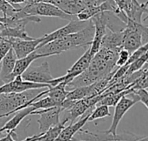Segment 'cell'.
Here are the masks:
<instances>
[{
  "instance_id": "obj_2",
  "label": "cell",
  "mask_w": 148,
  "mask_h": 141,
  "mask_svg": "<svg viewBox=\"0 0 148 141\" xmlns=\"http://www.w3.org/2000/svg\"><path fill=\"white\" fill-rule=\"evenodd\" d=\"M94 33L95 27L90 20L89 23L83 29L52 40L36 49V51L38 53L47 54L48 56H54L59 55L65 51L77 47L88 48L93 40Z\"/></svg>"
},
{
  "instance_id": "obj_36",
  "label": "cell",
  "mask_w": 148,
  "mask_h": 141,
  "mask_svg": "<svg viewBox=\"0 0 148 141\" xmlns=\"http://www.w3.org/2000/svg\"><path fill=\"white\" fill-rule=\"evenodd\" d=\"M3 84V83L2 82V80H1V78H0V85H2Z\"/></svg>"
},
{
  "instance_id": "obj_3",
  "label": "cell",
  "mask_w": 148,
  "mask_h": 141,
  "mask_svg": "<svg viewBox=\"0 0 148 141\" xmlns=\"http://www.w3.org/2000/svg\"><path fill=\"white\" fill-rule=\"evenodd\" d=\"M47 94V90L38 92V90H29L21 93L0 94V119L8 117L16 111L29 106L36 100Z\"/></svg>"
},
{
  "instance_id": "obj_28",
  "label": "cell",
  "mask_w": 148,
  "mask_h": 141,
  "mask_svg": "<svg viewBox=\"0 0 148 141\" xmlns=\"http://www.w3.org/2000/svg\"><path fill=\"white\" fill-rule=\"evenodd\" d=\"M11 49V42L8 38H0V63L3 58Z\"/></svg>"
},
{
  "instance_id": "obj_37",
  "label": "cell",
  "mask_w": 148,
  "mask_h": 141,
  "mask_svg": "<svg viewBox=\"0 0 148 141\" xmlns=\"http://www.w3.org/2000/svg\"><path fill=\"white\" fill-rule=\"evenodd\" d=\"M0 16H3V13L1 12V10H0Z\"/></svg>"
},
{
  "instance_id": "obj_19",
  "label": "cell",
  "mask_w": 148,
  "mask_h": 141,
  "mask_svg": "<svg viewBox=\"0 0 148 141\" xmlns=\"http://www.w3.org/2000/svg\"><path fill=\"white\" fill-rule=\"evenodd\" d=\"M35 109L31 106H28L24 109H22L18 111H16V113H14L13 117L9 120L3 127H2L0 128V134H2L3 132L7 131L8 132H14L15 129L18 127V125L21 123V121L28 115H30V113L32 111H34Z\"/></svg>"
},
{
  "instance_id": "obj_38",
  "label": "cell",
  "mask_w": 148,
  "mask_h": 141,
  "mask_svg": "<svg viewBox=\"0 0 148 141\" xmlns=\"http://www.w3.org/2000/svg\"><path fill=\"white\" fill-rule=\"evenodd\" d=\"M6 1H7V2H9V1H10V0H6Z\"/></svg>"
},
{
  "instance_id": "obj_8",
  "label": "cell",
  "mask_w": 148,
  "mask_h": 141,
  "mask_svg": "<svg viewBox=\"0 0 148 141\" xmlns=\"http://www.w3.org/2000/svg\"><path fill=\"white\" fill-rule=\"evenodd\" d=\"M89 22H90V20H88V21H80V20H78L76 18V16H75L64 27L60 28L51 32L50 34H44L42 41L38 45L36 49L41 47L42 46L52 41V40H55L56 39L62 38L63 36H66L68 34H73V33H75V32H78V31L83 29L85 27H87V25L89 23Z\"/></svg>"
},
{
  "instance_id": "obj_21",
  "label": "cell",
  "mask_w": 148,
  "mask_h": 141,
  "mask_svg": "<svg viewBox=\"0 0 148 141\" xmlns=\"http://www.w3.org/2000/svg\"><path fill=\"white\" fill-rule=\"evenodd\" d=\"M68 84L69 83L67 81H64V82H62V83L48 89L46 96H49L54 101L56 107L61 108L62 103H63V101L65 100V98L67 96L69 90H66V87H67Z\"/></svg>"
},
{
  "instance_id": "obj_25",
  "label": "cell",
  "mask_w": 148,
  "mask_h": 141,
  "mask_svg": "<svg viewBox=\"0 0 148 141\" xmlns=\"http://www.w3.org/2000/svg\"><path fill=\"white\" fill-rule=\"evenodd\" d=\"M29 106L33 107L35 109V110L45 109H49V108H52V107H56L54 101L48 96H43L42 98H39L37 100H36Z\"/></svg>"
},
{
  "instance_id": "obj_18",
  "label": "cell",
  "mask_w": 148,
  "mask_h": 141,
  "mask_svg": "<svg viewBox=\"0 0 148 141\" xmlns=\"http://www.w3.org/2000/svg\"><path fill=\"white\" fill-rule=\"evenodd\" d=\"M43 57H49L47 54H43V53H38L36 50L34 52H32L31 53L28 54L27 56L22 58V59H18L16 61V65L14 67V70L10 75V78L11 80H13L16 76L18 75H22V73L32 64V62L36 59H38L40 58H43Z\"/></svg>"
},
{
  "instance_id": "obj_27",
  "label": "cell",
  "mask_w": 148,
  "mask_h": 141,
  "mask_svg": "<svg viewBox=\"0 0 148 141\" xmlns=\"http://www.w3.org/2000/svg\"><path fill=\"white\" fill-rule=\"evenodd\" d=\"M131 90V93L135 95L139 99V102H141L144 106L148 109V93L147 89H137V90Z\"/></svg>"
},
{
  "instance_id": "obj_30",
  "label": "cell",
  "mask_w": 148,
  "mask_h": 141,
  "mask_svg": "<svg viewBox=\"0 0 148 141\" xmlns=\"http://www.w3.org/2000/svg\"><path fill=\"white\" fill-rule=\"evenodd\" d=\"M29 1H30V0H10L9 3H10L13 7H15L16 9H20L22 8L21 4L25 5V4H27V3H29Z\"/></svg>"
},
{
  "instance_id": "obj_20",
  "label": "cell",
  "mask_w": 148,
  "mask_h": 141,
  "mask_svg": "<svg viewBox=\"0 0 148 141\" xmlns=\"http://www.w3.org/2000/svg\"><path fill=\"white\" fill-rule=\"evenodd\" d=\"M101 47L121 51L122 49V32H113L106 28V33Z\"/></svg>"
},
{
  "instance_id": "obj_23",
  "label": "cell",
  "mask_w": 148,
  "mask_h": 141,
  "mask_svg": "<svg viewBox=\"0 0 148 141\" xmlns=\"http://www.w3.org/2000/svg\"><path fill=\"white\" fill-rule=\"evenodd\" d=\"M110 110L109 107L107 105H98L95 106L93 111L91 112L90 115L88 116V121H95L99 119H102L108 116H110Z\"/></svg>"
},
{
  "instance_id": "obj_9",
  "label": "cell",
  "mask_w": 148,
  "mask_h": 141,
  "mask_svg": "<svg viewBox=\"0 0 148 141\" xmlns=\"http://www.w3.org/2000/svg\"><path fill=\"white\" fill-rule=\"evenodd\" d=\"M22 78L25 81L37 83V84H49L54 78L51 75L49 65L48 62H43L39 65H29L21 75Z\"/></svg>"
},
{
  "instance_id": "obj_35",
  "label": "cell",
  "mask_w": 148,
  "mask_h": 141,
  "mask_svg": "<svg viewBox=\"0 0 148 141\" xmlns=\"http://www.w3.org/2000/svg\"><path fill=\"white\" fill-rule=\"evenodd\" d=\"M2 27H3V22H2L0 21V28H1Z\"/></svg>"
},
{
  "instance_id": "obj_13",
  "label": "cell",
  "mask_w": 148,
  "mask_h": 141,
  "mask_svg": "<svg viewBox=\"0 0 148 141\" xmlns=\"http://www.w3.org/2000/svg\"><path fill=\"white\" fill-rule=\"evenodd\" d=\"M43 36L39 38H35L33 40H21L10 38L11 42V48L13 49L16 59H22L28 54L34 52L38 45L42 41Z\"/></svg>"
},
{
  "instance_id": "obj_17",
  "label": "cell",
  "mask_w": 148,
  "mask_h": 141,
  "mask_svg": "<svg viewBox=\"0 0 148 141\" xmlns=\"http://www.w3.org/2000/svg\"><path fill=\"white\" fill-rule=\"evenodd\" d=\"M16 59H17L12 48L10 49L7 54L3 58L0 63V78L3 84L11 81L10 75L14 70Z\"/></svg>"
},
{
  "instance_id": "obj_4",
  "label": "cell",
  "mask_w": 148,
  "mask_h": 141,
  "mask_svg": "<svg viewBox=\"0 0 148 141\" xmlns=\"http://www.w3.org/2000/svg\"><path fill=\"white\" fill-rule=\"evenodd\" d=\"M147 43H148L147 26L142 22L127 19L126 27L122 31V48L131 53Z\"/></svg>"
},
{
  "instance_id": "obj_33",
  "label": "cell",
  "mask_w": 148,
  "mask_h": 141,
  "mask_svg": "<svg viewBox=\"0 0 148 141\" xmlns=\"http://www.w3.org/2000/svg\"><path fill=\"white\" fill-rule=\"evenodd\" d=\"M70 141H88V140H78L76 139H74L72 138ZM112 141H148V137L147 136H145L143 138H138V139H135V140H112Z\"/></svg>"
},
{
  "instance_id": "obj_34",
  "label": "cell",
  "mask_w": 148,
  "mask_h": 141,
  "mask_svg": "<svg viewBox=\"0 0 148 141\" xmlns=\"http://www.w3.org/2000/svg\"><path fill=\"white\" fill-rule=\"evenodd\" d=\"M42 134H43V133H40L38 134H36V135H33V136H30V137H27L26 139H24L22 141H37L38 139H39V137L41 135H42Z\"/></svg>"
},
{
  "instance_id": "obj_11",
  "label": "cell",
  "mask_w": 148,
  "mask_h": 141,
  "mask_svg": "<svg viewBox=\"0 0 148 141\" xmlns=\"http://www.w3.org/2000/svg\"><path fill=\"white\" fill-rule=\"evenodd\" d=\"M44 88H50L48 84H37L25 81L21 75L16 76L10 82L0 85V94L2 93H21L29 90H41Z\"/></svg>"
},
{
  "instance_id": "obj_16",
  "label": "cell",
  "mask_w": 148,
  "mask_h": 141,
  "mask_svg": "<svg viewBox=\"0 0 148 141\" xmlns=\"http://www.w3.org/2000/svg\"><path fill=\"white\" fill-rule=\"evenodd\" d=\"M95 108L89 109L83 115H82L81 119L76 121L75 123L72 122L69 123V126H65L64 128L61 131L60 134L58 135V137L55 140V141H70L71 139L74 137V135L79 132L80 129H82L84 125L88 122V116L90 115L91 112L93 111Z\"/></svg>"
},
{
  "instance_id": "obj_31",
  "label": "cell",
  "mask_w": 148,
  "mask_h": 141,
  "mask_svg": "<svg viewBox=\"0 0 148 141\" xmlns=\"http://www.w3.org/2000/svg\"><path fill=\"white\" fill-rule=\"evenodd\" d=\"M81 1L83 3V4L86 7H89V6H97V5H100L101 3H102L106 0H81Z\"/></svg>"
},
{
  "instance_id": "obj_15",
  "label": "cell",
  "mask_w": 148,
  "mask_h": 141,
  "mask_svg": "<svg viewBox=\"0 0 148 141\" xmlns=\"http://www.w3.org/2000/svg\"><path fill=\"white\" fill-rule=\"evenodd\" d=\"M39 2L51 3L71 16H75L86 7L81 0H30L29 3Z\"/></svg>"
},
{
  "instance_id": "obj_5",
  "label": "cell",
  "mask_w": 148,
  "mask_h": 141,
  "mask_svg": "<svg viewBox=\"0 0 148 141\" xmlns=\"http://www.w3.org/2000/svg\"><path fill=\"white\" fill-rule=\"evenodd\" d=\"M22 12L28 16H48V17H56L63 20L70 21L75 16H71L62 11L58 7L44 2L31 3L22 6Z\"/></svg>"
},
{
  "instance_id": "obj_22",
  "label": "cell",
  "mask_w": 148,
  "mask_h": 141,
  "mask_svg": "<svg viewBox=\"0 0 148 141\" xmlns=\"http://www.w3.org/2000/svg\"><path fill=\"white\" fill-rule=\"evenodd\" d=\"M68 122H69V118L66 117L62 122H59L58 124L51 127L45 133H43V134L39 137L37 141H55V140L60 134L61 131L66 126V123Z\"/></svg>"
},
{
  "instance_id": "obj_24",
  "label": "cell",
  "mask_w": 148,
  "mask_h": 141,
  "mask_svg": "<svg viewBox=\"0 0 148 141\" xmlns=\"http://www.w3.org/2000/svg\"><path fill=\"white\" fill-rule=\"evenodd\" d=\"M148 59V53H146L145 54H143L140 58H139L138 59L134 60V62H132L131 64L128 65V68H127V71L126 72V75L125 76H128L135 72H138L139 70H140L144 65L147 62Z\"/></svg>"
},
{
  "instance_id": "obj_32",
  "label": "cell",
  "mask_w": 148,
  "mask_h": 141,
  "mask_svg": "<svg viewBox=\"0 0 148 141\" xmlns=\"http://www.w3.org/2000/svg\"><path fill=\"white\" fill-rule=\"evenodd\" d=\"M13 135H16L15 131L14 132H8L5 137L0 139V141H16L13 139Z\"/></svg>"
},
{
  "instance_id": "obj_29",
  "label": "cell",
  "mask_w": 148,
  "mask_h": 141,
  "mask_svg": "<svg viewBox=\"0 0 148 141\" xmlns=\"http://www.w3.org/2000/svg\"><path fill=\"white\" fill-rule=\"evenodd\" d=\"M129 55H130V53L126 49L122 48L118 53V58L116 60V66L119 67V66H122V65H126L128 60Z\"/></svg>"
},
{
  "instance_id": "obj_7",
  "label": "cell",
  "mask_w": 148,
  "mask_h": 141,
  "mask_svg": "<svg viewBox=\"0 0 148 141\" xmlns=\"http://www.w3.org/2000/svg\"><path fill=\"white\" fill-rule=\"evenodd\" d=\"M92 54L90 53V50L89 47L87 48V51L82 54V56L72 65V67H70L67 73L64 76L59 77L57 78H53L50 82H49V86H55L62 82L67 81L69 84L77 76H79L80 74H82L89 65L90 61L92 59Z\"/></svg>"
},
{
  "instance_id": "obj_12",
  "label": "cell",
  "mask_w": 148,
  "mask_h": 141,
  "mask_svg": "<svg viewBox=\"0 0 148 141\" xmlns=\"http://www.w3.org/2000/svg\"><path fill=\"white\" fill-rule=\"evenodd\" d=\"M103 94L95 96H88L83 99L75 101L72 107L68 110L69 112V121L70 123L74 122L78 117L83 115L89 109L95 108L98 102L103 97Z\"/></svg>"
},
{
  "instance_id": "obj_10",
  "label": "cell",
  "mask_w": 148,
  "mask_h": 141,
  "mask_svg": "<svg viewBox=\"0 0 148 141\" xmlns=\"http://www.w3.org/2000/svg\"><path fill=\"white\" fill-rule=\"evenodd\" d=\"M62 109L59 107H52L45 109H37L30 113L29 115H38L40 118L36 121L39 125V134L45 133L51 127L58 124L60 122V114L62 113Z\"/></svg>"
},
{
  "instance_id": "obj_6",
  "label": "cell",
  "mask_w": 148,
  "mask_h": 141,
  "mask_svg": "<svg viewBox=\"0 0 148 141\" xmlns=\"http://www.w3.org/2000/svg\"><path fill=\"white\" fill-rule=\"evenodd\" d=\"M128 96H133V98H129L127 96H124L121 98V100L114 106V114L113 116L112 124H111L109 129L105 132V134L116 136L117 135V128H118L121 121L122 120L123 116L125 115V114L134 104L139 103V99L137 98V96L135 95H134L133 93H129Z\"/></svg>"
},
{
  "instance_id": "obj_14",
  "label": "cell",
  "mask_w": 148,
  "mask_h": 141,
  "mask_svg": "<svg viewBox=\"0 0 148 141\" xmlns=\"http://www.w3.org/2000/svg\"><path fill=\"white\" fill-rule=\"evenodd\" d=\"M90 20L94 24L95 33H94L93 40L89 47V50H90V53L92 54V56H94L101 48V41L106 33V26L102 19V16L101 15V12L95 15Z\"/></svg>"
},
{
  "instance_id": "obj_1",
  "label": "cell",
  "mask_w": 148,
  "mask_h": 141,
  "mask_svg": "<svg viewBox=\"0 0 148 141\" xmlns=\"http://www.w3.org/2000/svg\"><path fill=\"white\" fill-rule=\"evenodd\" d=\"M119 52L101 47L100 50L92 57L88 67L68 84L66 88L70 90L77 87L88 86L108 77L117 67L116 60Z\"/></svg>"
},
{
  "instance_id": "obj_26",
  "label": "cell",
  "mask_w": 148,
  "mask_h": 141,
  "mask_svg": "<svg viewBox=\"0 0 148 141\" xmlns=\"http://www.w3.org/2000/svg\"><path fill=\"white\" fill-rule=\"evenodd\" d=\"M148 49V43L147 44H144L142 45L141 47H140L139 48H137L135 51H134L133 53H130L129 55V58H128V60L127 62L126 65H129L131 64L132 62H134V60L138 59L139 58H140L143 54H145L146 53H147Z\"/></svg>"
}]
</instances>
